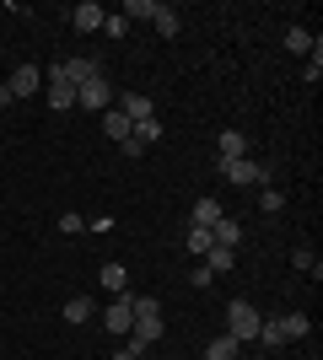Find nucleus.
<instances>
[{
  "label": "nucleus",
  "mask_w": 323,
  "mask_h": 360,
  "mask_svg": "<svg viewBox=\"0 0 323 360\" xmlns=\"http://www.w3.org/2000/svg\"><path fill=\"white\" fill-rule=\"evenodd\" d=\"M184 242H189V253H194V258H205V253L215 248V237H210V231H200V226H189Z\"/></svg>",
  "instance_id": "nucleus-20"
},
{
  "label": "nucleus",
  "mask_w": 323,
  "mask_h": 360,
  "mask_svg": "<svg viewBox=\"0 0 323 360\" xmlns=\"http://www.w3.org/2000/svg\"><path fill=\"white\" fill-rule=\"evenodd\" d=\"M92 312H97V301H92V296H70L60 317L70 323V328H81V323H92Z\"/></svg>",
  "instance_id": "nucleus-9"
},
{
  "label": "nucleus",
  "mask_w": 323,
  "mask_h": 360,
  "mask_svg": "<svg viewBox=\"0 0 323 360\" xmlns=\"http://www.w3.org/2000/svg\"><path fill=\"white\" fill-rule=\"evenodd\" d=\"M210 237H215V248H232V253H237V242H243V226L232 221V215H221V221L210 226Z\"/></svg>",
  "instance_id": "nucleus-12"
},
{
  "label": "nucleus",
  "mask_w": 323,
  "mask_h": 360,
  "mask_svg": "<svg viewBox=\"0 0 323 360\" xmlns=\"http://www.w3.org/2000/svg\"><path fill=\"white\" fill-rule=\"evenodd\" d=\"M113 360H146V349H140V345H129V339H124V349H119V355H113Z\"/></svg>",
  "instance_id": "nucleus-30"
},
{
  "label": "nucleus",
  "mask_w": 323,
  "mask_h": 360,
  "mask_svg": "<svg viewBox=\"0 0 323 360\" xmlns=\"http://www.w3.org/2000/svg\"><path fill=\"white\" fill-rule=\"evenodd\" d=\"M308 328H312V317H308V312H286V317H280V333H286V345L308 339Z\"/></svg>",
  "instance_id": "nucleus-14"
},
{
  "label": "nucleus",
  "mask_w": 323,
  "mask_h": 360,
  "mask_svg": "<svg viewBox=\"0 0 323 360\" xmlns=\"http://www.w3.org/2000/svg\"><path fill=\"white\" fill-rule=\"evenodd\" d=\"M312 44H318V38H312L308 27H286V49H291V54H312Z\"/></svg>",
  "instance_id": "nucleus-21"
},
{
  "label": "nucleus",
  "mask_w": 323,
  "mask_h": 360,
  "mask_svg": "<svg viewBox=\"0 0 323 360\" xmlns=\"http://www.w3.org/2000/svg\"><path fill=\"white\" fill-rule=\"evenodd\" d=\"M221 172H227L232 188H248V183H270V172H264L253 156H243V162H221Z\"/></svg>",
  "instance_id": "nucleus-5"
},
{
  "label": "nucleus",
  "mask_w": 323,
  "mask_h": 360,
  "mask_svg": "<svg viewBox=\"0 0 323 360\" xmlns=\"http://www.w3.org/2000/svg\"><path fill=\"white\" fill-rule=\"evenodd\" d=\"M210 280H215V274L205 269V264H194V274H189V285H194V290H205V285H210Z\"/></svg>",
  "instance_id": "nucleus-29"
},
{
  "label": "nucleus",
  "mask_w": 323,
  "mask_h": 360,
  "mask_svg": "<svg viewBox=\"0 0 323 360\" xmlns=\"http://www.w3.org/2000/svg\"><path fill=\"white\" fill-rule=\"evenodd\" d=\"M308 86H318V75H323V44H312V60H308Z\"/></svg>",
  "instance_id": "nucleus-26"
},
{
  "label": "nucleus",
  "mask_w": 323,
  "mask_h": 360,
  "mask_svg": "<svg viewBox=\"0 0 323 360\" xmlns=\"http://www.w3.org/2000/svg\"><path fill=\"white\" fill-rule=\"evenodd\" d=\"M103 32H108V38H124V32H129V22H124V16H103Z\"/></svg>",
  "instance_id": "nucleus-28"
},
{
  "label": "nucleus",
  "mask_w": 323,
  "mask_h": 360,
  "mask_svg": "<svg viewBox=\"0 0 323 360\" xmlns=\"http://www.w3.org/2000/svg\"><path fill=\"white\" fill-rule=\"evenodd\" d=\"M103 6H97V0H81V6H70V27H76V32H97V27H103Z\"/></svg>",
  "instance_id": "nucleus-7"
},
{
  "label": "nucleus",
  "mask_w": 323,
  "mask_h": 360,
  "mask_svg": "<svg viewBox=\"0 0 323 360\" xmlns=\"http://www.w3.org/2000/svg\"><path fill=\"white\" fill-rule=\"evenodd\" d=\"M221 215H227V210H221V199H200V205H194V215H189V226H200V231H210V226L221 221Z\"/></svg>",
  "instance_id": "nucleus-13"
},
{
  "label": "nucleus",
  "mask_w": 323,
  "mask_h": 360,
  "mask_svg": "<svg viewBox=\"0 0 323 360\" xmlns=\"http://www.w3.org/2000/svg\"><path fill=\"white\" fill-rule=\"evenodd\" d=\"M259 307H253V301H232L227 307V333L232 339H237V345H253V339H259Z\"/></svg>",
  "instance_id": "nucleus-2"
},
{
  "label": "nucleus",
  "mask_w": 323,
  "mask_h": 360,
  "mask_svg": "<svg viewBox=\"0 0 323 360\" xmlns=\"http://www.w3.org/2000/svg\"><path fill=\"white\" fill-rule=\"evenodd\" d=\"M76 108H87V113H108V108H113V86H108L103 70H97L92 81H81V86H76Z\"/></svg>",
  "instance_id": "nucleus-3"
},
{
  "label": "nucleus",
  "mask_w": 323,
  "mask_h": 360,
  "mask_svg": "<svg viewBox=\"0 0 323 360\" xmlns=\"http://www.w3.org/2000/svg\"><path fill=\"white\" fill-rule=\"evenodd\" d=\"M264 360H270V355H264Z\"/></svg>",
  "instance_id": "nucleus-32"
},
{
  "label": "nucleus",
  "mask_w": 323,
  "mask_h": 360,
  "mask_svg": "<svg viewBox=\"0 0 323 360\" xmlns=\"http://www.w3.org/2000/svg\"><path fill=\"white\" fill-rule=\"evenodd\" d=\"M44 91H49V108H76V86H65V81H44Z\"/></svg>",
  "instance_id": "nucleus-17"
},
{
  "label": "nucleus",
  "mask_w": 323,
  "mask_h": 360,
  "mask_svg": "<svg viewBox=\"0 0 323 360\" xmlns=\"http://www.w3.org/2000/svg\"><path fill=\"white\" fill-rule=\"evenodd\" d=\"M162 6H167V0H129V6H124V22H129V16H146V22H156V16H162Z\"/></svg>",
  "instance_id": "nucleus-19"
},
{
  "label": "nucleus",
  "mask_w": 323,
  "mask_h": 360,
  "mask_svg": "<svg viewBox=\"0 0 323 360\" xmlns=\"http://www.w3.org/2000/svg\"><path fill=\"white\" fill-rule=\"evenodd\" d=\"M97 317H103L108 333H124V339H129V323H135V290L113 296V301H108V312H97Z\"/></svg>",
  "instance_id": "nucleus-4"
},
{
  "label": "nucleus",
  "mask_w": 323,
  "mask_h": 360,
  "mask_svg": "<svg viewBox=\"0 0 323 360\" xmlns=\"http://www.w3.org/2000/svg\"><path fill=\"white\" fill-rule=\"evenodd\" d=\"M97 280H103V290H113V296H124V290H129V269H124V264H103V274H97Z\"/></svg>",
  "instance_id": "nucleus-15"
},
{
  "label": "nucleus",
  "mask_w": 323,
  "mask_h": 360,
  "mask_svg": "<svg viewBox=\"0 0 323 360\" xmlns=\"http://www.w3.org/2000/svg\"><path fill=\"white\" fill-rule=\"evenodd\" d=\"M6 86H11V97H16V103H22V97H32V91L44 86V70H38V65H16Z\"/></svg>",
  "instance_id": "nucleus-6"
},
{
  "label": "nucleus",
  "mask_w": 323,
  "mask_h": 360,
  "mask_svg": "<svg viewBox=\"0 0 323 360\" xmlns=\"http://www.w3.org/2000/svg\"><path fill=\"white\" fill-rule=\"evenodd\" d=\"M205 360H243V345L232 333H215L210 345H205Z\"/></svg>",
  "instance_id": "nucleus-11"
},
{
  "label": "nucleus",
  "mask_w": 323,
  "mask_h": 360,
  "mask_svg": "<svg viewBox=\"0 0 323 360\" xmlns=\"http://www.w3.org/2000/svg\"><path fill=\"white\" fill-rule=\"evenodd\" d=\"M135 140H140V146H156V140H162V119H156V113H151V119H140L135 124Z\"/></svg>",
  "instance_id": "nucleus-22"
},
{
  "label": "nucleus",
  "mask_w": 323,
  "mask_h": 360,
  "mask_svg": "<svg viewBox=\"0 0 323 360\" xmlns=\"http://www.w3.org/2000/svg\"><path fill=\"white\" fill-rule=\"evenodd\" d=\"M60 231H65V237H81V231H87V221H81L76 210H65V215H60Z\"/></svg>",
  "instance_id": "nucleus-27"
},
{
  "label": "nucleus",
  "mask_w": 323,
  "mask_h": 360,
  "mask_svg": "<svg viewBox=\"0 0 323 360\" xmlns=\"http://www.w3.org/2000/svg\"><path fill=\"white\" fill-rule=\"evenodd\" d=\"M156 32H162V38H178V11H172V6H162V16H156Z\"/></svg>",
  "instance_id": "nucleus-25"
},
{
  "label": "nucleus",
  "mask_w": 323,
  "mask_h": 360,
  "mask_svg": "<svg viewBox=\"0 0 323 360\" xmlns=\"http://www.w3.org/2000/svg\"><path fill=\"white\" fill-rule=\"evenodd\" d=\"M215 146H221V162H243V156H248V135H243V129H221Z\"/></svg>",
  "instance_id": "nucleus-10"
},
{
  "label": "nucleus",
  "mask_w": 323,
  "mask_h": 360,
  "mask_svg": "<svg viewBox=\"0 0 323 360\" xmlns=\"http://www.w3.org/2000/svg\"><path fill=\"white\" fill-rule=\"evenodd\" d=\"M259 210L264 215H280V210H286V194H280V188H264V194H259Z\"/></svg>",
  "instance_id": "nucleus-24"
},
{
  "label": "nucleus",
  "mask_w": 323,
  "mask_h": 360,
  "mask_svg": "<svg viewBox=\"0 0 323 360\" xmlns=\"http://www.w3.org/2000/svg\"><path fill=\"white\" fill-rule=\"evenodd\" d=\"M16 97H11V86H6V81H0V108H11Z\"/></svg>",
  "instance_id": "nucleus-31"
},
{
  "label": "nucleus",
  "mask_w": 323,
  "mask_h": 360,
  "mask_svg": "<svg viewBox=\"0 0 323 360\" xmlns=\"http://www.w3.org/2000/svg\"><path fill=\"white\" fill-rule=\"evenodd\" d=\"M259 345H264V355H275V349L286 345V333H280V317H264V323H259Z\"/></svg>",
  "instance_id": "nucleus-16"
},
{
  "label": "nucleus",
  "mask_w": 323,
  "mask_h": 360,
  "mask_svg": "<svg viewBox=\"0 0 323 360\" xmlns=\"http://www.w3.org/2000/svg\"><path fill=\"white\" fill-rule=\"evenodd\" d=\"M200 264H205V269H210V274H232V264H237V253H232V248H210V253H205Z\"/></svg>",
  "instance_id": "nucleus-18"
},
{
  "label": "nucleus",
  "mask_w": 323,
  "mask_h": 360,
  "mask_svg": "<svg viewBox=\"0 0 323 360\" xmlns=\"http://www.w3.org/2000/svg\"><path fill=\"white\" fill-rule=\"evenodd\" d=\"M97 119H103V135H108V140H119V146H124L129 135H135V124L124 119L119 108H108V113H97Z\"/></svg>",
  "instance_id": "nucleus-8"
},
{
  "label": "nucleus",
  "mask_w": 323,
  "mask_h": 360,
  "mask_svg": "<svg viewBox=\"0 0 323 360\" xmlns=\"http://www.w3.org/2000/svg\"><path fill=\"white\" fill-rule=\"evenodd\" d=\"M162 333H167V323H162V301H156V296H135V323H129V345L151 349Z\"/></svg>",
  "instance_id": "nucleus-1"
},
{
  "label": "nucleus",
  "mask_w": 323,
  "mask_h": 360,
  "mask_svg": "<svg viewBox=\"0 0 323 360\" xmlns=\"http://www.w3.org/2000/svg\"><path fill=\"white\" fill-rule=\"evenodd\" d=\"M291 264H296V269H312V280L323 274V264H318V253H312V248H296V253H291Z\"/></svg>",
  "instance_id": "nucleus-23"
}]
</instances>
